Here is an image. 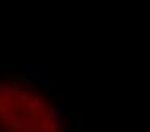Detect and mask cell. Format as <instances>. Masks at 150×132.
Segmentation results:
<instances>
[{"instance_id": "obj_1", "label": "cell", "mask_w": 150, "mask_h": 132, "mask_svg": "<svg viewBox=\"0 0 150 132\" xmlns=\"http://www.w3.org/2000/svg\"><path fill=\"white\" fill-rule=\"evenodd\" d=\"M61 116L46 94L0 81V132H62Z\"/></svg>"}]
</instances>
